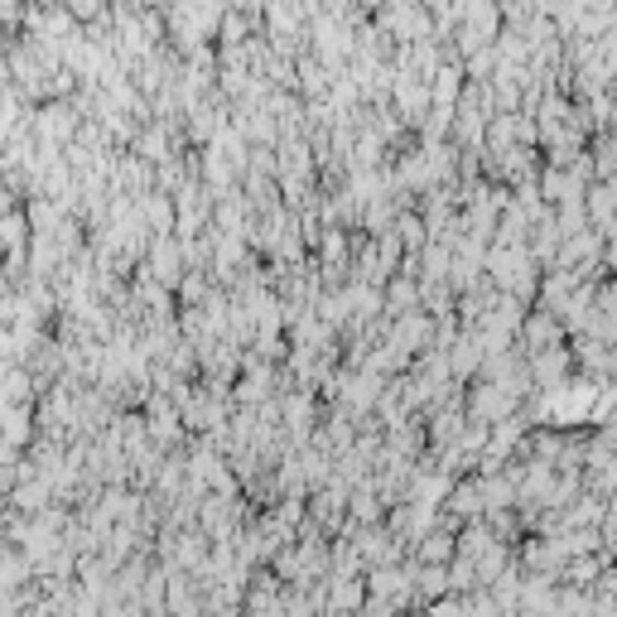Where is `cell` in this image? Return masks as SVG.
Here are the masks:
<instances>
[{"mask_svg": "<svg viewBox=\"0 0 617 617\" xmlns=\"http://www.w3.org/2000/svg\"><path fill=\"white\" fill-rule=\"evenodd\" d=\"M449 560H454V530L449 526L430 530V536L415 546V564H439V570H444Z\"/></svg>", "mask_w": 617, "mask_h": 617, "instance_id": "3", "label": "cell"}, {"mask_svg": "<svg viewBox=\"0 0 617 617\" xmlns=\"http://www.w3.org/2000/svg\"><path fill=\"white\" fill-rule=\"evenodd\" d=\"M145 434H150L155 449H174L184 439V425H179V410L169 396H150L145 401Z\"/></svg>", "mask_w": 617, "mask_h": 617, "instance_id": "1", "label": "cell"}, {"mask_svg": "<svg viewBox=\"0 0 617 617\" xmlns=\"http://www.w3.org/2000/svg\"><path fill=\"white\" fill-rule=\"evenodd\" d=\"M526 338V357H536V353H550V347H564L570 338H564V329L555 323V313L546 309H526V319H522V329H516Z\"/></svg>", "mask_w": 617, "mask_h": 617, "instance_id": "2", "label": "cell"}, {"mask_svg": "<svg viewBox=\"0 0 617 617\" xmlns=\"http://www.w3.org/2000/svg\"><path fill=\"white\" fill-rule=\"evenodd\" d=\"M391 617H396V613H391Z\"/></svg>", "mask_w": 617, "mask_h": 617, "instance_id": "5", "label": "cell"}, {"mask_svg": "<svg viewBox=\"0 0 617 617\" xmlns=\"http://www.w3.org/2000/svg\"><path fill=\"white\" fill-rule=\"evenodd\" d=\"M449 506L454 516H468V522H478L482 516V492H478V478H468V482H454V492H449Z\"/></svg>", "mask_w": 617, "mask_h": 617, "instance_id": "4", "label": "cell"}]
</instances>
